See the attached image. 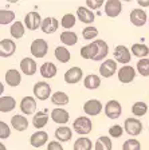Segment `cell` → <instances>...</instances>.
<instances>
[{
    "mask_svg": "<svg viewBox=\"0 0 149 150\" xmlns=\"http://www.w3.org/2000/svg\"><path fill=\"white\" fill-rule=\"evenodd\" d=\"M94 150H112V139L106 135H101L94 144Z\"/></svg>",
    "mask_w": 149,
    "mask_h": 150,
    "instance_id": "obj_34",
    "label": "cell"
},
{
    "mask_svg": "<svg viewBox=\"0 0 149 150\" xmlns=\"http://www.w3.org/2000/svg\"><path fill=\"white\" fill-rule=\"evenodd\" d=\"M117 72V62L114 59H106L99 66V74L103 78H110Z\"/></svg>",
    "mask_w": 149,
    "mask_h": 150,
    "instance_id": "obj_11",
    "label": "cell"
},
{
    "mask_svg": "<svg viewBox=\"0 0 149 150\" xmlns=\"http://www.w3.org/2000/svg\"><path fill=\"white\" fill-rule=\"evenodd\" d=\"M108 54H109V46L102 39L94 40L90 44L83 46L81 48V56L83 59H91L96 60V62H101L102 59H105Z\"/></svg>",
    "mask_w": 149,
    "mask_h": 150,
    "instance_id": "obj_1",
    "label": "cell"
},
{
    "mask_svg": "<svg viewBox=\"0 0 149 150\" xmlns=\"http://www.w3.org/2000/svg\"><path fill=\"white\" fill-rule=\"evenodd\" d=\"M30 51H31L32 56L41 59V58H44L48 52V43H47L44 39L42 38H38L31 43V47H30Z\"/></svg>",
    "mask_w": 149,
    "mask_h": 150,
    "instance_id": "obj_3",
    "label": "cell"
},
{
    "mask_svg": "<svg viewBox=\"0 0 149 150\" xmlns=\"http://www.w3.org/2000/svg\"><path fill=\"white\" fill-rule=\"evenodd\" d=\"M122 112V107L121 103L115 99H110L108 103L105 105V115L110 119H117L121 117Z\"/></svg>",
    "mask_w": 149,
    "mask_h": 150,
    "instance_id": "obj_8",
    "label": "cell"
},
{
    "mask_svg": "<svg viewBox=\"0 0 149 150\" xmlns=\"http://www.w3.org/2000/svg\"><path fill=\"white\" fill-rule=\"evenodd\" d=\"M56 71H58V69H56V66L54 64L53 62H44L43 64L41 66V69H39L41 75L46 79L54 78V76L56 75Z\"/></svg>",
    "mask_w": 149,
    "mask_h": 150,
    "instance_id": "obj_24",
    "label": "cell"
},
{
    "mask_svg": "<svg viewBox=\"0 0 149 150\" xmlns=\"http://www.w3.org/2000/svg\"><path fill=\"white\" fill-rule=\"evenodd\" d=\"M102 6H105L103 0H86V7L89 9H98Z\"/></svg>",
    "mask_w": 149,
    "mask_h": 150,
    "instance_id": "obj_44",
    "label": "cell"
},
{
    "mask_svg": "<svg viewBox=\"0 0 149 150\" xmlns=\"http://www.w3.org/2000/svg\"><path fill=\"white\" fill-rule=\"evenodd\" d=\"M16 107V100L11 95H3L0 98V111L1 112H9Z\"/></svg>",
    "mask_w": 149,
    "mask_h": 150,
    "instance_id": "obj_25",
    "label": "cell"
},
{
    "mask_svg": "<svg viewBox=\"0 0 149 150\" xmlns=\"http://www.w3.org/2000/svg\"><path fill=\"white\" fill-rule=\"evenodd\" d=\"M117 75H118V81L121 82V83L129 84L136 78V70H134V67L126 64V66H122L121 69L118 70Z\"/></svg>",
    "mask_w": 149,
    "mask_h": 150,
    "instance_id": "obj_7",
    "label": "cell"
},
{
    "mask_svg": "<svg viewBox=\"0 0 149 150\" xmlns=\"http://www.w3.org/2000/svg\"><path fill=\"white\" fill-rule=\"evenodd\" d=\"M20 70L26 75H34L38 70V66L32 58H23L20 60Z\"/></svg>",
    "mask_w": 149,
    "mask_h": 150,
    "instance_id": "obj_21",
    "label": "cell"
},
{
    "mask_svg": "<svg viewBox=\"0 0 149 150\" xmlns=\"http://www.w3.org/2000/svg\"><path fill=\"white\" fill-rule=\"evenodd\" d=\"M51 102L54 105H56V106H66L70 102V98H68V95L65 91H56L51 97Z\"/></svg>",
    "mask_w": 149,
    "mask_h": 150,
    "instance_id": "obj_32",
    "label": "cell"
},
{
    "mask_svg": "<svg viewBox=\"0 0 149 150\" xmlns=\"http://www.w3.org/2000/svg\"><path fill=\"white\" fill-rule=\"evenodd\" d=\"M42 23H43V19L41 18L39 12H36V11H31V12L26 13L24 25H26L27 30H30V31H36L38 28L42 27Z\"/></svg>",
    "mask_w": 149,
    "mask_h": 150,
    "instance_id": "obj_5",
    "label": "cell"
},
{
    "mask_svg": "<svg viewBox=\"0 0 149 150\" xmlns=\"http://www.w3.org/2000/svg\"><path fill=\"white\" fill-rule=\"evenodd\" d=\"M75 22H77V18L73 13H66V15L62 16L61 19V25H62L65 30H70L75 25Z\"/></svg>",
    "mask_w": 149,
    "mask_h": 150,
    "instance_id": "obj_38",
    "label": "cell"
},
{
    "mask_svg": "<svg viewBox=\"0 0 149 150\" xmlns=\"http://www.w3.org/2000/svg\"><path fill=\"white\" fill-rule=\"evenodd\" d=\"M138 6H141V7H149V1H143V0H140V1H138Z\"/></svg>",
    "mask_w": 149,
    "mask_h": 150,
    "instance_id": "obj_46",
    "label": "cell"
},
{
    "mask_svg": "<svg viewBox=\"0 0 149 150\" xmlns=\"http://www.w3.org/2000/svg\"><path fill=\"white\" fill-rule=\"evenodd\" d=\"M23 150H26V149H23Z\"/></svg>",
    "mask_w": 149,
    "mask_h": 150,
    "instance_id": "obj_49",
    "label": "cell"
},
{
    "mask_svg": "<svg viewBox=\"0 0 149 150\" xmlns=\"http://www.w3.org/2000/svg\"><path fill=\"white\" fill-rule=\"evenodd\" d=\"M130 51L134 56L140 58V59H145L149 54V47L146 46V44H143V43H136L132 46Z\"/></svg>",
    "mask_w": 149,
    "mask_h": 150,
    "instance_id": "obj_28",
    "label": "cell"
},
{
    "mask_svg": "<svg viewBox=\"0 0 149 150\" xmlns=\"http://www.w3.org/2000/svg\"><path fill=\"white\" fill-rule=\"evenodd\" d=\"M32 93H34L35 98L39 100H46L53 97V94H51V86H50L47 82H36V83L34 84Z\"/></svg>",
    "mask_w": 149,
    "mask_h": 150,
    "instance_id": "obj_4",
    "label": "cell"
},
{
    "mask_svg": "<svg viewBox=\"0 0 149 150\" xmlns=\"http://www.w3.org/2000/svg\"><path fill=\"white\" fill-rule=\"evenodd\" d=\"M122 150H141L140 141H137L136 138H129V139H126L124 142Z\"/></svg>",
    "mask_w": 149,
    "mask_h": 150,
    "instance_id": "obj_41",
    "label": "cell"
},
{
    "mask_svg": "<svg viewBox=\"0 0 149 150\" xmlns=\"http://www.w3.org/2000/svg\"><path fill=\"white\" fill-rule=\"evenodd\" d=\"M124 129L129 135L137 137L143 131V123H141L140 119H137V118H126L124 123Z\"/></svg>",
    "mask_w": 149,
    "mask_h": 150,
    "instance_id": "obj_6",
    "label": "cell"
},
{
    "mask_svg": "<svg viewBox=\"0 0 149 150\" xmlns=\"http://www.w3.org/2000/svg\"><path fill=\"white\" fill-rule=\"evenodd\" d=\"M148 111V105L145 102H134L132 106V112L134 117H143Z\"/></svg>",
    "mask_w": 149,
    "mask_h": 150,
    "instance_id": "obj_37",
    "label": "cell"
},
{
    "mask_svg": "<svg viewBox=\"0 0 149 150\" xmlns=\"http://www.w3.org/2000/svg\"><path fill=\"white\" fill-rule=\"evenodd\" d=\"M77 18L81 20L82 23H85V24H91V23L94 22V19H96V16H94L93 11L91 9H89L87 7H78L77 8Z\"/></svg>",
    "mask_w": 149,
    "mask_h": 150,
    "instance_id": "obj_19",
    "label": "cell"
},
{
    "mask_svg": "<svg viewBox=\"0 0 149 150\" xmlns=\"http://www.w3.org/2000/svg\"><path fill=\"white\" fill-rule=\"evenodd\" d=\"M22 82V75L18 70L15 69H9L6 71V83L11 87H18Z\"/></svg>",
    "mask_w": 149,
    "mask_h": 150,
    "instance_id": "obj_20",
    "label": "cell"
},
{
    "mask_svg": "<svg viewBox=\"0 0 149 150\" xmlns=\"http://www.w3.org/2000/svg\"><path fill=\"white\" fill-rule=\"evenodd\" d=\"M47 150H65V149H63V146L61 145V142H58V141H51V142H48V145H47Z\"/></svg>",
    "mask_w": 149,
    "mask_h": 150,
    "instance_id": "obj_45",
    "label": "cell"
},
{
    "mask_svg": "<svg viewBox=\"0 0 149 150\" xmlns=\"http://www.w3.org/2000/svg\"><path fill=\"white\" fill-rule=\"evenodd\" d=\"M94 145L91 144V141L86 137L78 138L74 142V150H91Z\"/></svg>",
    "mask_w": 149,
    "mask_h": 150,
    "instance_id": "obj_36",
    "label": "cell"
},
{
    "mask_svg": "<svg viewBox=\"0 0 149 150\" xmlns=\"http://www.w3.org/2000/svg\"><path fill=\"white\" fill-rule=\"evenodd\" d=\"M114 59L117 63H122L124 66H126V63H129L132 59V51L126 46L120 44L114 48Z\"/></svg>",
    "mask_w": 149,
    "mask_h": 150,
    "instance_id": "obj_9",
    "label": "cell"
},
{
    "mask_svg": "<svg viewBox=\"0 0 149 150\" xmlns=\"http://www.w3.org/2000/svg\"><path fill=\"white\" fill-rule=\"evenodd\" d=\"M47 122H48V115L46 114V111H38L34 115V118H32V125L38 130L44 127L47 125Z\"/></svg>",
    "mask_w": 149,
    "mask_h": 150,
    "instance_id": "obj_31",
    "label": "cell"
},
{
    "mask_svg": "<svg viewBox=\"0 0 149 150\" xmlns=\"http://www.w3.org/2000/svg\"><path fill=\"white\" fill-rule=\"evenodd\" d=\"M137 71L143 76H149V58L140 59L137 62Z\"/></svg>",
    "mask_w": 149,
    "mask_h": 150,
    "instance_id": "obj_39",
    "label": "cell"
},
{
    "mask_svg": "<svg viewBox=\"0 0 149 150\" xmlns=\"http://www.w3.org/2000/svg\"><path fill=\"white\" fill-rule=\"evenodd\" d=\"M55 138L58 142H67L73 138V131L67 126H61L55 130Z\"/></svg>",
    "mask_w": 149,
    "mask_h": 150,
    "instance_id": "obj_26",
    "label": "cell"
},
{
    "mask_svg": "<svg viewBox=\"0 0 149 150\" xmlns=\"http://www.w3.org/2000/svg\"><path fill=\"white\" fill-rule=\"evenodd\" d=\"M0 150H7L6 146H4V144H0Z\"/></svg>",
    "mask_w": 149,
    "mask_h": 150,
    "instance_id": "obj_47",
    "label": "cell"
},
{
    "mask_svg": "<svg viewBox=\"0 0 149 150\" xmlns=\"http://www.w3.org/2000/svg\"><path fill=\"white\" fill-rule=\"evenodd\" d=\"M61 42L65 46H74L78 42V35L73 31H63L61 34Z\"/></svg>",
    "mask_w": 149,
    "mask_h": 150,
    "instance_id": "obj_33",
    "label": "cell"
},
{
    "mask_svg": "<svg viewBox=\"0 0 149 150\" xmlns=\"http://www.w3.org/2000/svg\"><path fill=\"white\" fill-rule=\"evenodd\" d=\"M47 141H48V134L43 130L35 131L34 134L30 137V144H31V146L36 147V149L38 147H42L43 145H46Z\"/></svg>",
    "mask_w": 149,
    "mask_h": 150,
    "instance_id": "obj_18",
    "label": "cell"
},
{
    "mask_svg": "<svg viewBox=\"0 0 149 150\" xmlns=\"http://www.w3.org/2000/svg\"><path fill=\"white\" fill-rule=\"evenodd\" d=\"M122 11V3L120 0H108L105 1V13L109 18H117Z\"/></svg>",
    "mask_w": 149,
    "mask_h": 150,
    "instance_id": "obj_14",
    "label": "cell"
},
{
    "mask_svg": "<svg viewBox=\"0 0 149 150\" xmlns=\"http://www.w3.org/2000/svg\"><path fill=\"white\" fill-rule=\"evenodd\" d=\"M148 24H149V22H148Z\"/></svg>",
    "mask_w": 149,
    "mask_h": 150,
    "instance_id": "obj_48",
    "label": "cell"
},
{
    "mask_svg": "<svg viewBox=\"0 0 149 150\" xmlns=\"http://www.w3.org/2000/svg\"><path fill=\"white\" fill-rule=\"evenodd\" d=\"M20 110L24 115H32V114H36V100L34 97H24L20 100Z\"/></svg>",
    "mask_w": 149,
    "mask_h": 150,
    "instance_id": "obj_13",
    "label": "cell"
},
{
    "mask_svg": "<svg viewBox=\"0 0 149 150\" xmlns=\"http://www.w3.org/2000/svg\"><path fill=\"white\" fill-rule=\"evenodd\" d=\"M82 36H83L85 40H93L98 36V30L93 25H87V27L83 28V31H82Z\"/></svg>",
    "mask_w": 149,
    "mask_h": 150,
    "instance_id": "obj_40",
    "label": "cell"
},
{
    "mask_svg": "<svg viewBox=\"0 0 149 150\" xmlns=\"http://www.w3.org/2000/svg\"><path fill=\"white\" fill-rule=\"evenodd\" d=\"M59 27V22L58 19L53 18V16H48V18L43 19V23H42V31L44 34H54L55 31H58Z\"/></svg>",
    "mask_w": 149,
    "mask_h": 150,
    "instance_id": "obj_22",
    "label": "cell"
},
{
    "mask_svg": "<svg viewBox=\"0 0 149 150\" xmlns=\"http://www.w3.org/2000/svg\"><path fill=\"white\" fill-rule=\"evenodd\" d=\"M15 12L11 11V9H1L0 11V24L1 25H6L9 24V23H15Z\"/></svg>",
    "mask_w": 149,
    "mask_h": 150,
    "instance_id": "obj_35",
    "label": "cell"
},
{
    "mask_svg": "<svg viewBox=\"0 0 149 150\" xmlns=\"http://www.w3.org/2000/svg\"><path fill=\"white\" fill-rule=\"evenodd\" d=\"M54 55H55L56 60H59L61 63H67V62H70V59H71V54H70V51H68L65 46L56 47Z\"/></svg>",
    "mask_w": 149,
    "mask_h": 150,
    "instance_id": "obj_30",
    "label": "cell"
},
{
    "mask_svg": "<svg viewBox=\"0 0 149 150\" xmlns=\"http://www.w3.org/2000/svg\"><path fill=\"white\" fill-rule=\"evenodd\" d=\"M11 135V129L6 122H0V139H7Z\"/></svg>",
    "mask_w": 149,
    "mask_h": 150,
    "instance_id": "obj_43",
    "label": "cell"
},
{
    "mask_svg": "<svg viewBox=\"0 0 149 150\" xmlns=\"http://www.w3.org/2000/svg\"><path fill=\"white\" fill-rule=\"evenodd\" d=\"M73 129L79 135H87L93 130V122L89 117H78L73 122Z\"/></svg>",
    "mask_w": 149,
    "mask_h": 150,
    "instance_id": "obj_2",
    "label": "cell"
},
{
    "mask_svg": "<svg viewBox=\"0 0 149 150\" xmlns=\"http://www.w3.org/2000/svg\"><path fill=\"white\" fill-rule=\"evenodd\" d=\"M82 76H83V71L79 67H71L65 72V82L67 84H75L78 82H81Z\"/></svg>",
    "mask_w": 149,
    "mask_h": 150,
    "instance_id": "obj_16",
    "label": "cell"
},
{
    "mask_svg": "<svg viewBox=\"0 0 149 150\" xmlns=\"http://www.w3.org/2000/svg\"><path fill=\"white\" fill-rule=\"evenodd\" d=\"M83 86L87 90H96L101 86V78L96 74H89L83 79Z\"/></svg>",
    "mask_w": 149,
    "mask_h": 150,
    "instance_id": "obj_27",
    "label": "cell"
},
{
    "mask_svg": "<svg viewBox=\"0 0 149 150\" xmlns=\"http://www.w3.org/2000/svg\"><path fill=\"white\" fill-rule=\"evenodd\" d=\"M83 111L89 117H97L102 111V103L98 99H89L83 105Z\"/></svg>",
    "mask_w": 149,
    "mask_h": 150,
    "instance_id": "obj_10",
    "label": "cell"
},
{
    "mask_svg": "<svg viewBox=\"0 0 149 150\" xmlns=\"http://www.w3.org/2000/svg\"><path fill=\"white\" fill-rule=\"evenodd\" d=\"M11 126H12L16 131H24L28 129V121L22 114H15V115L11 118Z\"/></svg>",
    "mask_w": 149,
    "mask_h": 150,
    "instance_id": "obj_23",
    "label": "cell"
},
{
    "mask_svg": "<svg viewBox=\"0 0 149 150\" xmlns=\"http://www.w3.org/2000/svg\"><path fill=\"white\" fill-rule=\"evenodd\" d=\"M129 19H130V22L133 25L136 27H143L148 20V16H146V12L144 9L141 8H134L130 11V15H129Z\"/></svg>",
    "mask_w": 149,
    "mask_h": 150,
    "instance_id": "obj_12",
    "label": "cell"
},
{
    "mask_svg": "<svg viewBox=\"0 0 149 150\" xmlns=\"http://www.w3.org/2000/svg\"><path fill=\"white\" fill-rule=\"evenodd\" d=\"M122 134H124V129H122V126L114 125V126H110V127H109V135H110L112 138H120Z\"/></svg>",
    "mask_w": 149,
    "mask_h": 150,
    "instance_id": "obj_42",
    "label": "cell"
},
{
    "mask_svg": "<svg viewBox=\"0 0 149 150\" xmlns=\"http://www.w3.org/2000/svg\"><path fill=\"white\" fill-rule=\"evenodd\" d=\"M24 32H26L24 23L19 22V20H16V22L11 25V30H9V34H11V36H12L14 39H20V38H23L24 36Z\"/></svg>",
    "mask_w": 149,
    "mask_h": 150,
    "instance_id": "obj_29",
    "label": "cell"
},
{
    "mask_svg": "<svg viewBox=\"0 0 149 150\" xmlns=\"http://www.w3.org/2000/svg\"><path fill=\"white\" fill-rule=\"evenodd\" d=\"M51 119L58 125H66L70 119V115H68L67 110L62 109V107H56L51 111Z\"/></svg>",
    "mask_w": 149,
    "mask_h": 150,
    "instance_id": "obj_17",
    "label": "cell"
},
{
    "mask_svg": "<svg viewBox=\"0 0 149 150\" xmlns=\"http://www.w3.org/2000/svg\"><path fill=\"white\" fill-rule=\"evenodd\" d=\"M16 51V43L12 39H3L0 42V56L1 58H9Z\"/></svg>",
    "mask_w": 149,
    "mask_h": 150,
    "instance_id": "obj_15",
    "label": "cell"
}]
</instances>
